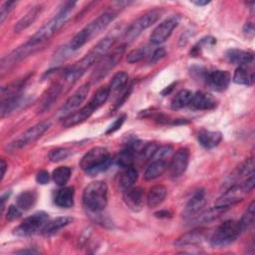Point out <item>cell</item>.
Segmentation results:
<instances>
[{
  "label": "cell",
  "instance_id": "cell-1",
  "mask_svg": "<svg viewBox=\"0 0 255 255\" xmlns=\"http://www.w3.org/2000/svg\"><path fill=\"white\" fill-rule=\"evenodd\" d=\"M116 15L117 14L113 11H107L98 16L73 37L70 42V49L73 51L78 50L97 37L114 21Z\"/></svg>",
  "mask_w": 255,
  "mask_h": 255
},
{
  "label": "cell",
  "instance_id": "cell-2",
  "mask_svg": "<svg viewBox=\"0 0 255 255\" xmlns=\"http://www.w3.org/2000/svg\"><path fill=\"white\" fill-rule=\"evenodd\" d=\"M76 2H67L59 11V13L53 17L49 22L42 26L29 40V42L35 46H38L42 42L50 39L55 33H57L70 19L71 13L74 9Z\"/></svg>",
  "mask_w": 255,
  "mask_h": 255
},
{
  "label": "cell",
  "instance_id": "cell-3",
  "mask_svg": "<svg viewBox=\"0 0 255 255\" xmlns=\"http://www.w3.org/2000/svg\"><path fill=\"white\" fill-rule=\"evenodd\" d=\"M83 204L91 212H101L108 204V185L97 180L86 186L83 192Z\"/></svg>",
  "mask_w": 255,
  "mask_h": 255
},
{
  "label": "cell",
  "instance_id": "cell-4",
  "mask_svg": "<svg viewBox=\"0 0 255 255\" xmlns=\"http://www.w3.org/2000/svg\"><path fill=\"white\" fill-rule=\"evenodd\" d=\"M112 162L107 148L96 146L87 151L80 160V167L88 174L95 175L106 170Z\"/></svg>",
  "mask_w": 255,
  "mask_h": 255
},
{
  "label": "cell",
  "instance_id": "cell-5",
  "mask_svg": "<svg viewBox=\"0 0 255 255\" xmlns=\"http://www.w3.org/2000/svg\"><path fill=\"white\" fill-rule=\"evenodd\" d=\"M254 172L245 177L243 180L227 187L226 191L216 200L215 205L229 207L241 200L254 188Z\"/></svg>",
  "mask_w": 255,
  "mask_h": 255
},
{
  "label": "cell",
  "instance_id": "cell-6",
  "mask_svg": "<svg viewBox=\"0 0 255 255\" xmlns=\"http://www.w3.org/2000/svg\"><path fill=\"white\" fill-rule=\"evenodd\" d=\"M240 233L241 229L238 221L226 220L216 228L210 238V244L213 247L227 246L234 242Z\"/></svg>",
  "mask_w": 255,
  "mask_h": 255
},
{
  "label": "cell",
  "instance_id": "cell-7",
  "mask_svg": "<svg viewBox=\"0 0 255 255\" xmlns=\"http://www.w3.org/2000/svg\"><path fill=\"white\" fill-rule=\"evenodd\" d=\"M161 11L159 10H152L144 15L140 16L138 19H136L125 32V40L127 42H130L134 40L136 37H138L144 30L149 28L152 24H154L160 17Z\"/></svg>",
  "mask_w": 255,
  "mask_h": 255
},
{
  "label": "cell",
  "instance_id": "cell-8",
  "mask_svg": "<svg viewBox=\"0 0 255 255\" xmlns=\"http://www.w3.org/2000/svg\"><path fill=\"white\" fill-rule=\"evenodd\" d=\"M49 215L45 211H37L32 215L25 218L15 229L14 234L17 236H30L36 233L40 228H43L44 225L48 222Z\"/></svg>",
  "mask_w": 255,
  "mask_h": 255
},
{
  "label": "cell",
  "instance_id": "cell-9",
  "mask_svg": "<svg viewBox=\"0 0 255 255\" xmlns=\"http://www.w3.org/2000/svg\"><path fill=\"white\" fill-rule=\"evenodd\" d=\"M125 49H126V44H123L120 47L116 48L113 51V53L104 56L99 62L96 63L98 65L92 76L94 81H100L119 63V61L122 59Z\"/></svg>",
  "mask_w": 255,
  "mask_h": 255
},
{
  "label": "cell",
  "instance_id": "cell-10",
  "mask_svg": "<svg viewBox=\"0 0 255 255\" xmlns=\"http://www.w3.org/2000/svg\"><path fill=\"white\" fill-rule=\"evenodd\" d=\"M51 127L49 122H41L31 128H29L24 133L12 141L9 145L11 149H18L24 147L30 143H33L38 138H40Z\"/></svg>",
  "mask_w": 255,
  "mask_h": 255
},
{
  "label": "cell",
  "instance_id": "cell-11",
  "mask_svg": "<svg viewBox=\"0 0 255 255\" xmlns=\"http://www.w3.org/2000/svg\"><path fill=\"white\" fill-rule=\"evenodd\" d=\"M178 23H179V17L175 15L163 20L151 32V35L149 37L150 42L154 45H158L166 41L167 38L171 35L174 28L178 25Z\"/></svg>",
  "mask_w": 255,
  "mask_h": 255
},
{
  "label": "cell",
  "instance_id": "cell-12",
  "mask_svg": "<svg viewBox=\"0 0 255 255\" xmlns=\"http://www.w3.org/2000/svg\"><path fill=\"white\" fill-rule=\"evenodd\" d=\"M90 91V83H86L82 85L63 105V107L60 110V115L63 118L69 116L70 114L74 113L75 110H77L81 104L86 100L88 94Z\"/></svg>",
  "mask_w": 255,
  "mask_h": 255
},
{
  "label": "cell",
  "instance_id": "cell-13",
  "mask_svg": "<svg viewBox=\"0 0 255 255\" xmlns=\"http://www.w3.org/2000/svg\"><path fill=\"white\" fill-rule=\"evenodd\" d=\"M36 47L37 46L31 44L28 41L25 44H23L22 46L16 48L14 51H12L9 55H7L6 57H4L1 60V71L2 72L6 71L7 69L11 68L15 64H17L18 62H20L21 60L26 58L28 55H30L31 53H33L35 51Z\"/></svg>",
  "mask_w": 255,
  "mask_h": 255
},
{
  "label": "cell",
  "instance_id": "cell-14",
  "mask_svg": "<svg viewBox=\"0 0 255 255\" xmlns=\"http://www.w3.org/2000/svg\"><path fill=\"white\" fill-rule=\"evenodd\" d=\"M189 161V150L186 147H181L175 151L170 159L168 168L171 177H178L186 170Z\"/></svg>",
  "mask_w": 255,
  "mask_h": 255
},
{
  "label": "cell",
  "instance_id": "cell-15",
  "mask_svg": "<svg viewBox=\"0 0 255 255\" xmlns=\"http://www.w3.org/2000/svg\"><path fill=\"white\" fill-rule=\"evenodd\" d=\"M206 84L216 92H223L229 86L231 81V76L229 72L222 70H215L207 72L204 75Z\"/></svg>",
  "mask_w": 255,
  "mask_h": 255
},
{
  "label": "cell",
  "instance_id": "cell-16",
  "mask_svg": "<svg viewBox=\"0 0 255 255\" xmlns=\"http://www.w3.org/2000/svg\"><path fill=\"white\" fill-rule=\"evenodd\" d=\"M205 203H206V198H205L204 190L202 189L197 190L186 203L184 210L182 212V216L187 219L193 217L203 209Z\"/></svg>",
  "mask_w": 255,
  "mask_h": 255
},
{
  "label": "cell",
  "instance_id": "cell-17",
  "mask_svg": "<svg viewBox=\"0 0 255 255\" xmlns=\"http://www.w3.org/2000/svg\"><path fill=\"white\" fill-rule=\"evenodd\" d=\"M123 199L129 209L138 211L143 205V190L141 187L131 186L124 190Z\"/></svg>",
  "mask_w": 255,
  "mask_h": 255
},
{
  "label": "cell",
  "instance_id": "cell-18",
  "mask_svg": "<svg viewBox=\"0 0 255 255\" xmlns=\"http://www.w3.org/2000/svg\"><path fill=\"white\" fill-rule=\"evenodd\" d=\"M226 209H227V207L215 205L214 207H210L206 210H201L196 215H194L193 217L188 219L189 225H200V224H204V223L213 221L216 218H218L221 214H223L226 211Z\"/></svg>",
  "mask_w": 255,
  "mask_h": 255
},
{
  "label": "cell",
  "instance_id": "cell-19",
  "mask_svg": "<svg viewBox=\"0 0 255 255\" xmlns=\"http://www.w3.org/2000/svg\"><path fill=\"white\" fill-rule=\"evenodd\" d=\"M95 112V109L88 103L85 107L82 109L70 114L69 116L62 119V126L64 128H71L74 126H77L86 120H88L92 114Z\"/></svg>",
  "mask_w": 255,
  "mask_h": 255
},
{
  "label": "cell",
  "instance_id": "cell-20",
  "mask_svg": "<svg viewBox=\"0 0 255 255\" xmlns=\"http://www.w3.org/2000/svg\"><path fill=\"white\" fill-rule=\"evenodd\" d=\"M189 106L194 110L208 111L216 107V101L209 94L203 92H196L192 95V99L190 101Z\"/></svg>",
  "mask_w": 255,
  "mask_h": 255
},
{
  "label": "cell",
  "instance_id": "cell-21",
  "mask_svg": "<svg viewBox=\"0 0 255 255\" xmlns=\"http://www.w3.org/2000/svg\"><path fill=\"white\" fill-rule=\"evenodd\" d=\"M253 159L252 158H248L246 159L244 162H242L239 166H237L232 173L229 175V177L227 178L225 184H227V187L235 184L238 182V180L247 177L248 175H250L251 173H253Z\"/></svg>",
  "mask_w": 255,
  "mask_h": 255
},
{
  "label": "cell",
  "instance_id": "cell-22",
  "mask_svg": "<svg viewBox=\"0 0 255 255\" xmlns=\"http://www.w3.org/2000/svg\"><path fill=\"white\" fill-rule=\"evenodd\" d=\"M197 140L205 148H212L217 146L222 140V133L220 131H212L201 128L197 133Z\"/></svg>",
  "mask_w": 255,
  "mask_h": 255
},
{
  "label": "cell",
  "instance_id": "cell-23",
  "mask_svg": "<svg viewBox=\"0 0 255 255\" xmlns=\"http://www.w3.org/2000/svg\"><path fill=\"white\" fill-rule=\"evenodd\" d=\"M168 165L166 160L164 159H152L151 162L147 165L144 170L143 178L147 181L153 180L159 176H161L165 170L167 169Z\"/></svg>",
  "mask_w": 255,
  "mask_h": 255
},
{
  "label": "cell",
  "instance_id": "cell-24",
  "mask_svg": "<svg viewBox=\"0 0 255 255\" xmlns=\"http://www.w3.org/2000/svg\"><path fill=\"white\" fill-rule=\"evenodd\" d=\"M42 11V6L40 5H36L34 7H32L14 26V32L15 33H20L23 30L27 29L28 27H30L39 17V15L41 14Z\"/></svg>",
  "mask_w": 255,
  "mask_h": 255
},
{
  "label": "cell",
  "instance_id": "cell-25",
  "mask_svg": "<svg viewBox=\"0 0 255 255\" xmlns=\"http://www.w3.org/2000/svg\"><path fill=\"white\" fill-rule=\"evenodd\" d=\"M226 58L230 63L233 65L245 66L247 64H250L253 61V53L240 50V49H229L226 52Z\"/></svg>",
  "mask_w": 255,
  "mask_h": 255
},
{
  "label": "cell",
  "instance_id": "cell-26",
  "mask_svg": "<svg viewBox=\"0 0 255 255\" xmlns=\"http://www.w3.org/2000/svg\"><path fill=\"white\" fill-rule=\"evenodd\" d=\"M74 195H75L74 187L63 186L57 191L54 197V203L61 208H70L74 204Z\"/></svg>",
  "mask_w": 255,
  "mask_h": 255
},
{
  "label": "cell",
  "instance_id": "cell-27",
  "mask_svg": "<svg viewBox=\"0 0 255 255\" xmlns=\"http://www.w3.org/2000/svg\"><path fill=\"white\" fill-rule=\"evenodd\" d=\"M204 232L200 229H194L189 232H186L179 236L175 241L174 245L177 247H182V246H187V245H195L200 243L201 241L204 240Z\"/></svg>",
  "mask_w": 255,
  "mask_h": 255
},
{
  "label": "cell",
  "instance_id": "cell-28",
  "mask_svg": "<svg viewBox=\"0 0 255 255\" xmlns=\"http://www.w3.org/2000/svg\"><path fill=\"white\" fill-rule=\"evenodd\" d=\"M167 194V190L165 188V186L158 184V185H154L152 186L146 196V202L148 207L150 208H154L158 205H160L162 203V201L164 200L165 196Z\"/></svg>",
  "mask_w": 255,
  "mask_h": 255
},
{
  "label": "cell",
  "instance_id": "cell-29",
  "mask_svg": "<svg viewBox=\"0 0 255 255\" xmlns=\"http://www.w3.org/2000/svg\"><path fill=\"white\" fill-rule=\"evenodd\" d=\"M73 217L70 216H60L57 217L51 221H48L44 227L42 228V233L46 234V235H50L53 234L55 232H57L58 230L62 229L63 227L67 226L68 224H70L73 221Z\"/></svg>",
  "mask_w": 255,
  "mask_h": 255
},
{
  "label": "cell",
  "instance_id": "cell-30",
  "mask_svg": "<svg viewBox=\"0 0 255 255\" xmlns=\"http://www.w3.org/2000/svg\"><path fill=\"white\" fill-rule=\"evenodd\" d=\"M37 200V193L35 190H26L21 192L16 198V205L22 210L31 209Z\"/></svg>",
  "mask_w": 255,
  "mask_h": 255
},
{
  "label": "cell",
  "instance_id": "cell-31",
  "mask_svg": "<svg viewBox=\"0 0 255 255\" xmlns=\"http://www.w3.org/2000/svg\"><path fill=\"white\" fill-rule=\"evenodd\" d=\"M135 153H136L135 150L128 143L127 146L122 151H120V153L117 155L116 157L117 164L123 168L132 166Z\"/></svg>",
  "mask_w": 255,
  "mask_h": 255
},
{
  "label": "cell",
  "instance_id": "cell-32",
  "mask_svg": "<svg viewBox=\"0 0 255 255\" xmlns=\"http://www.w3.org/2000/svg\"><path fill=\"white\" fill-rule=\"evenodd\" d=\"M136 179H137L136 169L133 166L127 167V168H125V170L123 171V173L120 176V180H119L120 187L123 190H126V189L133 186Z\"/></svg>",
  "mask_w": 255,
  "mask_h": 255
},
{
  "label": "cell",
  "instance_id": "cell-33",
  "mask_svg": "<svg viewBox=\"0 0 255 255\" xmlns=\"http://www.w3.org/2000/svg\"><path fill=\"white\" fill-rule=\"evenodd\" d=\"M111 94V89L109 86H103L97 90V92L92 97L89 104L95 109H99L101 106H103L109 99Z\"/></svg>",
  "mask_w": 255,
  "mask_h": 255
},
{
  "label": "cell",
  "instance_id": "cell-34",
  "mask_svg": "<svg viewBox=\"0 0 255 255\" xmlns=\"http://www.w3.org/2000/svg\"><path fill=\"white\" fill-rule=\"evenodd\" d=\"M192 93L188 90H181L179 91L175 97L171 101V109L172 110H179L186 106H189L190 101L192 99Z\"/></svg>",
  "mask_w": 255,
  "mask_h": 255
},
{
  "label": "cell",
  "instance_id": "cell-35",
  "mask_svg": "<svg viewBox=\"0 0 255 255\" xmlns=\"http://www.w3.org/2000/svg\"><path fill=\"white\" fill-rule=\"evenodd\" d=\"M71 176V168L69 166H59L52 172L53 181L59 185L64 186L69 181Z\"/></svg>",
  "mask_w": 255,
  "mask_h": 255
},
{
  "label": "cell",
  "instance_id": "cell-36",
  "mask_svg": "<svg viewBox=\"0 0 255 255\" xmlns=\"http://www.w3.org/2000/svg\"><path fill=\"white\" fill-rule=\"evenodd\" d=\"M232 80L235 84L248 86L253 81V75L248 71L247 68H245V66H240L235 70Z\"/></svg>",
  "mask_w": 255,
  "mask_h": 255
},
{
  "label": "cell",
  "instance_id": "cell-37",
  "mask_svg": "<svg viewBox=\"0 0 255 255\" xmlns=\"http://www.w3.org/2000/svg\"><path fill=\"white\" fill-rule=\"evenodd\" d=\"M254 217H255V203L254 201H252L247 207V209L245 210L240 221H238L241 232L245 231L246 229H249L253 225Z\"/></svg>",
  "mask_w": 255,
  "mask_h": 255
},
{
  "label": "cell",
  "instance_id": "cell-38",
  "mask_svg": "<svg viewBox=\"0 0 255 255\" xmlns=\"http://www.w3.org/2000/svg\"><path fill=\"white\" fill-rule=\"evenodd\" d=\"M128 75L124 71L118 72L117 74H115L109 85L111 92H117V91L123 90L128 84Z\"/></svg>",
  "mask_w": 255,
  "mask_h": 255
},
{
  "label": "cell",
  "instance_id": "cell-39",
  "mask_svg": "<svg viewBox=\"0 0 255 255\" xmlns=\"http://www.w3.org/2000/svg\"><path fill=\"white\" fill-rule=\"evenodd\" d=\"M71 153V150L67 147H57L49 152V159L53 162H58L66 159Z\"/></svg>",
  "mask_w": 255,
  "mask_h": 255
},
{
  "label": "cell",
  "instance_id": "cell-40",
  "mask_svg": "<svg viewBox=\"0 0 255 255\" xmlns=\"http://www.w3.org/2000/svg\"><path fill=\"white\" fill-rule=\"evenodd\" d=\"M62 90V87L58 84H56L54 87H52L49 91H48V94H47V97L45 98L44 100V103H43V109L46 110V109H49V107L53 104V102L55 101V99H57V97L59 96L60 92Z\"/></svg>",
  "mask_w": 255,
  "mask_h": 255
},
{
  "label": "cell",
  "instance_id": "cell-41",
  "mask_svg": "<svg viewBox=\"0 0 255 255\" xmlns=\"http://www.w3.org/2000/svg\"><path fill=\"white\" fill-rule=\"evenodd\" d=\"M159 146L156 143H147L145 145H143V147L141 148V150L139 151V157L141 160H148L151 159L152 156L154 155L155 151L157 150Z\"/></svg>",
  "mask_w": 255,
  "mask_h": 255
},
{
  "label": "cell",
  "instance_id": "cell-42",
  "mask_svg": "<svg viewBox=\"0 0 255 255\" xmlns=\"http://www.w3.org/2000/svg\"><path fill=\"white\" fill-rule=\"evenodd\" d=\"M146 55V49L144 47H141V48H137V49H134L132 51H130L128 56H127V61L130 64H133V63H137L139 61H141Z\"/></svg>",
  "mask_w": 255,
  "mask_h": 255
},
{
  "label": "cell",
  "instance_id": "cell-43",
  "mask_svg": "<svg viewBox=\"0 0 255 255\" xmlns=\"http://www.w3.org/2000/svg\"><path fill=\"white\" fill-rule=\"evenodd\" d=\"M16 5V2L14 1H6L2 4L1 9H0V23L2 24L5 19L8 17L10 12L13 10L14 6Z\"/></svg>",
  "mask_w": 255,
  "mask_h": 255
},
{
  "label": "cell",
  "instance_id": "cell-44",
  "mask_svg": "<svg viewBox=\"0 0 255 255\" xmlns=\"http://www.w3.org/2000/svg\"><path fill=\"white\" fill-rule=\"evenodd\" d=\"M171 151H172V147L170 145L160 146L157 148V150L155 151V153L151 159H164L165 160L166 157L171 153Z\"/></svg>",
  "mask_w": 255,
  "mask_h": 255
},
{
  "label": "cell",
  "instance_id": "cell-45",
  "mask_svg": "<svg viewBox=\"0 0 255 255\" xmlns=\"http://www.w3.org/2000/svg\"><path fill=\"white\" fill-rule=\"evenodd\" d=\"M22 214V210L16 205V204H12L8 207V210H7V214H6V217L8 220H16L18 219Z\"/></svg>",
  "mask_w": 255,
  "mask_h": 255
},
{
  "label": "cell",
  "instance_id": "cell-46",
  "mask_svg": "<svg viewBox=\"0 0 255 255\" xmlns=\"http://www.w3.org/2000/svg\"><path fill=\"white\" fill-rule=\"evenodd\" d=\"M126 118H127V116L126 115H122V116H120L110 127H109V128L107 129V131H106V133L107 134H109V133H113V132H115V131H117L118 129H120L121 128V127L123 126V124L125 123V121H126Z\"/></svg>",
  "mask_w": 255,
  "mask_h": 255
},
{
  "label": "cell",
  "instance_id": "cell-47",
  "mask_svg": "<svg viewBox=\"0 0 255 255\" xmlns=\"http://www.w3.org/2000/svg\"><path fill=\"white\" fill-rule=\"evenodd\" d=\"M50 180V173L47 170H40L37 174H36V181L39 184H47Z\"/></svg>",
  "mask_w": 255,
  "mask_h": 255
},
{
  "label": "cell",
  "instance_id": "cell-48",
  "mask_svg": "<svg viewBox=\"0 0 255 255\" xmlns=\"http://www.w3.org/2000/svg\"><path fill=\"white\" fill-rule=\"evenodd\" d=\"M165 56V50L163 48H157L149 57V63H156L158 60L162 59Z\"/></svg>",
  "mask_w": 255,
  "mask_h": 255
},
{
  "label": "cell",
  "instance_id": "cell-49",
  "mask_svg": "<svg viewBox=\"0 0 255 255\" xmlns=\"http://www.w3.org/2000/svg\"><path fill=\"white\" fill-rule=\"evenodd\" d=\"M243 33L247 38H252L254 36V27L252 23H246L243 27Z\"/></svg>",
  "mask_w": 255,
  "mask_h": 255
},
{
  "label": "cell",
  "instance_id": "cell-50",
  "mask_svg": "<svg viewBox=\"0 0 255 255\" xmlns=\"http://www.w3.org/2000/svg\"><path fill=\"white\" fill-rule=\"evenodd\" d=\"M154 215L158 218H167V217H171V212H169L168 210H159L155 212Z\"/></svg>",
  "mask_w": 255,
  "mask_h": 255
},
{
  "label": "cell",
  "instance_id": "cell-51",
  "mask_svg": "<svg viewBox=\"0 0 255 255\" xmlns=\"http://www.w3.org/2000/svg\"><path fill=\"white\" fill-rule=\"evenodd\" d=\"M0 168H1V180H3L4 175H5V172H6V169H7V164H6V162H5L4 159H1Z\"/></svg>",
  "mask_w": 255,
  "mask_h": 255
},
{
  "label": "cell",
  "instance_id": "cell-52",
  "mask_svg": "<svg viewBox=\"0 0 255 255\" xmlns=\"http://www.w3.org/2000/svg\"><path fill=\"white\" fill-rule=\"evenodd\" d=\"M16 253H19V254H36V253H38V251H36V250H20V251H17Z\"/></svg>",
  "mask_w": 255,
  "mask_h": 255
},
{
  "label": "cell",
  "instance_id": "cell-53",
  "mask_svg": "<svg viewBox=\"0 0 255 255\" xmlns=\"http://www.w3.org/2000/svg\"><path fill=\"white\" fill-rule=\"evenodd\" d=\"M192 3L197 6H203V5L209 4V1H192Z\"/></svg>",
  "mask_w": 255,
  "mask_h": 255
}]
</instances>
